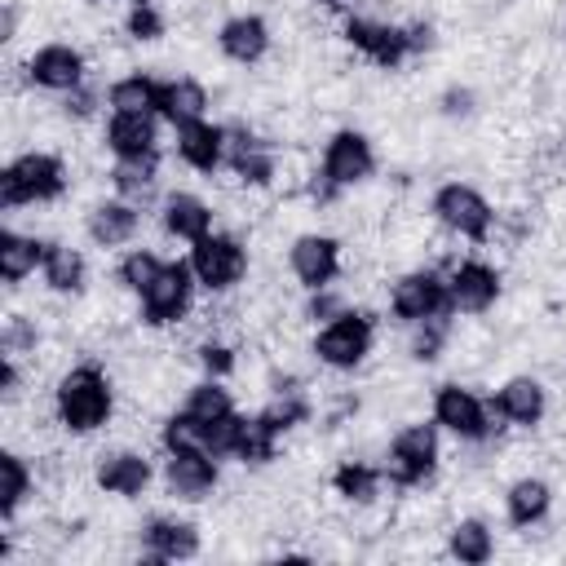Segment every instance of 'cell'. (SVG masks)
I'll list each match as a JSON object with an SVG mask.
<instances>
[{"label":"cell","instance_id":"obj_1","mask_svg":"<svg viewBox=\"0 0 566 566\" xmlns=\"http://www.w3.org/2000/svg\"><path fill=\"white\" fill-rule=\"evenodd\" d=\"M53 407H57V424L66 433H97L115 411V389L102 367L80 363L57 380Z\"/></svg>","mask_w":566,"mask_h":566},{"label":"cell","instance_id":"obj_2","mask_svg":"<svg viewBox=\"0 0 566 566\" xmlns=\"http://www.w3.org/2000/svg\"><path fill=\"white\" fill-rule=\"evenodd\" d=\"M66 190V164L49 150H27L0 172V203L27 208V203H53Z\"/></svg>","mask_w":566,"mask_h":566},{"label":"cell","instance_id":"obj_3","mask_svg":"<svg viewBox=\"0 0 566 566\" xmlns=\"http://www.w3.org/2000/svg\"><path fill=\"white\" fill-rule=\"evenodd\" d=\"M376 172V150L371 142L358 133V128H340L327 137L323 146V168H318V181H314V195L318 199H332L349 186H363L367 177Z\"/></svg>","mask_w":566,"mask_h":566},{"label":"cell","instance_id":"obj_4","mask_svg":"<svg viewBox=\"0 0 566 566\" xmlns=\"http://www.w3.org/2000/svg\"><path fill=\"white\" fill-rule=\"evenodd\" d=\"M438 469V424H402L389 438V460H385V478L398 491L424 486Z\"/></svg>","mask_w":566,"mask_h":566},{"label":"cell","instance_id":"obj_5","mask_svg":"<svg viewBox=\"0 0 566 566\" xmlns=\"http://www.w3.org/2000/svg\"><path fill=\"white\" fill-rule=\"evenodd\" d=\"M371 340H376L371 314L345 310V314H336V318H327V323L318 327L314 354H318V363H327V367H336V371H354V367L371 354Z\"/></svg>","mask_w":566,"mask_h":566},{"label":"cell","instance_id":"obj_6","mask_svg":"<svg viewBox=\"0 0 566 566\" xmlns=\"http://www.w3.org/2000/svg\"><path fill=\"white\" fill-rule=\"evenodd\" d=\"M429 212H433L451 234L473 239V243H482V239L491 234V221H495L491 199H486L478 186H469V181H447V186H438Z\"/></svg>","mask_w":566,"mask_h":566},{"label":"cell","instance_id":"obj_7","mask_svg":"<svg viewBox=\"0 0 566 566\" xmlns=\"http://www.w3.org/2000/svg\"><path fill=\"white\" fill-rule=\"evenodd\" d=\"M190 270L199 279V287L208 292H230L243 274H248V248L234 234H203L190 248Z\"/></svg>","mask_w":566,"mask_h":566},{"label":"cell","instance_id":"obj_8","mask_svg":"<svg viewBox=\"0 0 566 566\" xmlns=\"http://www.w3.org/2000/svg\"><path fill=\"white\" fill-rule=\"evenodd\" d=\"M389 310L402 323H420V318H447L451 314V292L447 279L438 270H407L402 279H394L389 287Z\"/></svg>","mask_w":566,"mask_h":566},{"label":"cell","instance_id":"obj_9","mask_svg":"<svg viewBox=\"0 0 566 566\" xmlns=\"http://www.w3.org/2000/svg\"><path fill=\"white\" fill-rule=\"evenodd\" d=\"M195 287H199V279H195L190 261H164L159 279H155V283H150V287L137 296V301H142V323L164 327V323L186 318Z\"/></svg>","mask_w":566,"mask_h":566},{"label":"cell","instance_id":"obj_10","mask_svg":"<svg viewBox=\"0 0 566 566\" xmlns=\"http://www.w3.org/2000/svg\"><path fill=\"white\" fill-rule=\"evenodd\" d=\"M433 424L447 429V433H455V438H464V442H482L495 429L486 402L473 389L455 385V380H447V385L433 389Z\"/></svg>","mask_w":566,"mask_h":566},{"label":"cell","instance_id":"obj_11","mask_svg":"<svg viewBox=\"0 0 566 566\" xmlns=\"http://www.w3.org/2000/svg\"><path fill=\"white\" fill-rule=\"evenodd\" d=\"M345 40L367 62H376L380 71H394L416 53L411 49V27H389V22H371V18H349L345 22Z\"/></svg>","mask_w":566,"mask_h":566},{"label":"cell","instance_id":"obj_12","mask_svg":"<svg viewBox=\"0 0 566 566\" xmlns=\"http://www.w3.org/2000/svg\"><path fill=\"white\" fill-rule=\"evenodd\" d=\"M27 80H31L35 88H49V93H75V88L84 84V53H80L75 44L53 40V44H44V49L31 53Z\"/></svg>","mask_w":566,"mask_h":566},{"label":"cell","instance_id":"obj_13","mask_svg":"<svg viewBox=\"0 0 566 566\" xmlns=\"http://www.w3.org/2000/svg\"><path fill=\"white\" fill-rule=\"evenodd\" d=\"M287 265L301 287H327L340 274V243L332 234H296L287 248Z\"/></svg>","mask_w":566,"mask_h":566},{"label":"cell","instance_id":"obj_14","mask_svg":"<svg viewBox=\"0 0 566 566\" xmlns=\"http://www.w3.org/2000/svg\"><path fill=\"white\" fill-rule=\"evenodd\" d=\"M217 455L208 447H181V451H168L164 460V482L177 500H203L212 486H217Z\"/></svg>","mask_w":566,"mask_h":566},{"label":"cell","instance_id":"obj_15","mask_svg":"<svg viewBox=\"0 0 566 566\" xmlns=\"http://www.w3.org/2000/svg\"><path fill=\"white\" fill-rule=\"evenodd\" d=\"M447 292L455 314H486L500 301V270L486 261H460L447 279Z\"/></svg>","mask_w":566,"mask_h":566},{"label":"cell","instance_id":"obj_16","mask_svg":"<svg viewBox=\"0 0 566 566\" xmlns=\"http://www.w3.org/2000/svg\"><path fill=\"white\" fill-rule=\"evenodd\" d=\"M226 164L239 181L248 186H270L274 172H279V159H274V146L248 128H226Z\"/></svg>","mask_w":566,"mask_h":566},{"label":"cell","instance_id":"obj_17","mask_svg":"<svg viewBox=\"0 0 566 566\" xmlns=\"http://www.w3.org/2000/svg\"><path fill=\"white\" fill-rule=\"evenodd\" d=\"M491 407H495L500 420H509V424H517V429H535V424L544 420V411H548V394H544V385H539L535 376H509V380L495 389Z\"/></svg>","mask_w":566,"mask_h":566},{"label":"cell","instance_id":"obj_18","mask_svg":"<svg viewBox=\"0 0 566 566\" xmlns=\"http://www.w3.org/2000/svg\"><path fill=\"white\" fill-rule=\"evenodd\" d=\"M217 49L230 62L252 66V62H261L270 53V22L261 13H234V18H226L221 31H217Z\"/></svg>","mask_w":566,"mask_h":566},{"label":"cell","instance_id":"obj_19","mask_svg":"<svg viewBox=\"0 0 566 566\" xmlns=\"http://www.w3.org/2000/svg\"><path fill=\"white\" fill-rule=\"evenodd\" d=\"M97 486L106 491V495H124V500H133V495H142L146 486H150V478H155V469H150V460L142 455V451H106L102 460H97Z\"/></svg>","mask_w":566,"mask_h":566},{"label":"cell","instance_id":"obj_20","mask_svg":"<svg viewBox=\"0 0 566 566\" xmlns=\"http://www.w3.org/2000/svg\"><path fill=\"white\" fill-rule=\"evenodd\" d=\"M177 155L195 172H217L226 164V128L221 124H208V119L181 124L177 128Z\"/></svg>","mask_w":566,"mask_h":566},{"label":"cell","instance_id":"obj_21","mask_svg":"<svg viewBox=\"0 0 566 566\" xmlns=\"http://www.w3.org/2000/svg\"><path fill=\"white\" fill-rule=\"evenodd\" d=\"M142 544L155 562H186L199 553V526L181 517H155L142 526Z\"/></svg>","mask_w":566,"mask_h":566},{"label":"cell","instance_id":"obj_22","mask_svg":"<svg viewBox=\"0 0 566 566\" xmlns=\"http://www.w3.org/2000/svg\"><path fill=\"white\" fill-rule=\"evenodd\" d=\"M106 150L115 159H142L159 150L155 115H111L106 119Z\"/></svg>","mask_w":566,"mask_h":566},{"label":"cell","instance_id":"obj_23","mask_svg":"<svg viewBox=\"0 0 566 566\" xmlns=\"http://www.w3.org/2000/svg\"><path fill=\"white\" fill-rule=\"evenodd\" d=\"M159 115H164L172 128L203 119V115H208V88H203L195 75L159 80Z\"/></svg>","mask_w":566,"mask_h":566},{"label":"cell","instance_id":"obj_24","mask_svg":"<svg viewBox=\"0 0 566 566\" xmlns=\"http://www.w3.org/2000/svg\"><path fill=\"white\" fill-rule=\"evenodd\" d=\"M142 226V212L133 199H106L88 212V239L97 248H124Z\"/></svg>","mask_w":566,"mask_h":566},{"label":"cell","instance_id":"obj_25","mask_svg":"<svg viewBox=\"0 0 566 566\" xmlns=\"http://www.w3.org/2000/svg\"><path fill=\"white\" fill-rule=\"evenodd\" d=\"M164 230L172 239H186V243H199L203 234H212V208L199 199V195H168L164 199Z\"/></svg>","mask_w":566,"mask_h":566},{"label":"cell","instance_id":"obj_26","mask_svg":"<svg viewBox=\"0 0 566 566\" xmlns=\"http://www.w3.org/2000/svg\"><path fill=\"white\" fill-rule=\"evenodd\" d=\"M548 509H553V486H548L544 478H517V482L509 486V495H504V513H509V522L522 526V531L539 526V522L548 517Z\"/></svg>","mask_w":566,"mask_h":566},{"label":"cell","instance_id":"obj_27","mask_svg":"<svg viewBox=\"0 0 566 566\" xmlns=\"http://www.w3.org/2000/svg\"><path fill=\"white\" fill-rule=\"evenodd\" d=\"M106 102H111V115H159V80L142 71L119 75L111 80Z\"/></svg>","mask_w":566,"mask_h":566},{"label":"cell","instance_id":"obj_28","mask_svg":"<svg viewBox=\"0 0 566 566\" xmlns=\"http://www.w3.org/2000/svg\"><path fill=\"white\" fill-rule=\"evenodd\" d=\"M447 553L460 562V566H482L495 557V535L482 517H460L447 535Z\"/></svg>","mask_w":566,"mask_h":566},{"label":"cell","instance_id":"obj_29","mask_svg":"<svg viewBox=\"0 0 566 566\" xmlns=\"http://www.w3.org/2000/svg\"><path fill=\"white\" fill-rule=\"evenodd\" d=\"M44 252H49V243H40L31 234H18V230H4L0 234V279L22 283L35 265H44Z\"/></svg>","mask_w":566,"mask_h":566},{"label":"cell","instance_id":"obj_30","mask_svg":"<svg viewBox=\"0 0 566 566\" xmlns=\"http://www.w3.org/2000/svg\"><path fill=\"white\" fill-rule=\"evenodd\" d=\"M385 482H389L385 469H376V464H367V460H345V464L332 473L336 495L349 500V504H371V500L380 495Z\"/></svg>","mask_w":566,"mask_h":566},{"label":"cell","instance_id":"obj_31","mask_svg":"<svg viewBox=\"0 0 566 566\" xmlns=\"http://www.w3.org/2000/svg\"><path fill=\"white\" fill-rule=\"evenodd\" d=\"M279 429L265 420V411L256 416H243V429H239V447H234V460L243 464H270L279 455Z\"/></svg>","mask_w":566,"mask_h":566},{"label":"cell","instance_id":"obj_32","mask_svg":"<svg viewBox=\"0 0 566 566\" xmlns=\"http://www.w3.org/2000/svg\"><path fill=\"white\" fill-rule=\"evenodd\" d=\"M40 270H44V283H49L53 292H80V287H84V274H88L80 248H71V243H49Z\"/></svg>","mask_w":566,"mask_h":566},{"label":"cell","instance_id":"obj_33","mask_svg":"<svg viewBox=\"0 0 566 566\" xmlns=\"http://www.w3.org/2000/svg\"><path fill=\"white\" fill-rule=\"evenodd\" d=\"M155 172H159V155H142V159H115L111 181H115L119 199L142 203V199L155 190Z\"/></svg>","mask_w":566,"mask_h":566},{"label":"cell","instance_id":"obj_34","mask_svg":"<svg viewBox=\"0 0 566 566\" xmlns=\"http://www.w3.org/2000/svg\"><path fill=\"white\" fill-rule=\"evenodd\" d=\"M181 411H190L199 424H212V420H221V416H230V411H234V398H230V389H226L217 376H208V380L190 385V394H186V407H181Z\"/></svg>","mask_w":566,"mask_h":566},{"label":"cell","instance_id":"obj_35","mask_svg":"<svg viewBox=\"0 0 566 566\" xmlns=\"http://www.w3.org/2000/svg\"><path fill=\"white\" fill-rule=\"evenodd\" d=\"M27 495H31V469L18 451H4L0 455V513L13 517Z\"/></svg>","mask_w":566,"mask_h":566},{"label":"cell","instance_id":"obj_36","mask_svg":"<svg viewBox=\"0 0 566 566\" xmlns=\"http://www.w3.org/2000/svg\"><path fill=\"white\" fill-rule=\"evenodd\" d=\"M159 270H164V256L159 252H150V248H133L124 261H119V283L128 287V292H146L155 279H159Z\"/></svg>","mask_w":566,"mask_h":566},{"label":"cell","instance_id":"obj_37","mask_svg":"<svg viewBox=\"0 0 566 566\" xmlns=\"http://www.w3.org/2000/svg\"><path fill=\"white\" fill-rule=\"evenodd\" d=\"M447 345V318H420L411 323V358L420 363H433Z\"/></svg>","mask_w":566,"mask_h":566},{"label":"cell","instance_id":"obj_38","mask_svg":"<svg viewBox=\"0 0 566 566\" xmlns=\"http://www.w3.org/2000/svg\"><path fill=\"white\" fill-rule=\"evenodd\" d=\"M203 429L208 424H199L190 411H177V416H168L164 420V451H181V447H203Z\"/></svg>","mask_w":566,"mask_h":566},{"label":"cell","instance_id":"obj_39","mask_svg":"<svg viewBox=\"0 0 566 566\" xmlns=\"http://www.w3.org/2000/svg\"><path fill=\"white\" fill-rule=\"evenodd\" d=\"M124 27H128V35H133V40L150 44V40H159V35H164V13H159L150 0H146V4H133Z\"/></svg>","mask_w":566,"mask_h":566},{"label":"cell","instance_id":"obj_40","mask_svg":"<svg viewBox=\"0 0 566 566\" xmlns=\"http://www.w3.org/2000/svg\"><path fill=\"white\" fill-rule=\"evenodd\" d=\"M345 310H349V305H345V296H340V292H332V283H327V287H314V292H310L305 318H314V323L323 318V323H327V318H336V314H345Z\"/></svg>","mask_w":566,"mask_h":566},{"label":"cell","instance_id":"obj_41","mask_svg":"<svg viewBox=\"0 0 566 566\" xmlns=\"http://www.w3.org/2000/svg\"><path fill=\"white\" fill-rule=\"evenodd\" d=\"M199 367L208 371V376H230L234 371V349L230 345H221V340H203L199 345Z\"/></svg>","mask_w":566,"mask_h":566},{"label":"cell","instance_id":"obj_42","mask_svg":"<svg viewBox=\"0 0 566 566\" xmlns=\"http://www.w3.org/2000/svg\"><path fill=\"white\" fill-rule=\"evenodd\" d=\"M442 111H447V115H469V111H473V93H469V88H451V93L442 97Z\"/></svg>","mask_w":566,"mask_h":566},{"label":"cell","instance_id":"obj_43","mask_svg":"<svg viewBox=\"0 0 566 566\" xmlns=\"http://www.w3.org/2000/svg\"><path fill=\"white\" fill-rule=\"evenodd\" d=\"M93 102H97V93H93V88H84V84H80L75 93H66V111H71V115H88V111H93Z\"/></svg>","mask_w":566,"mask_h":566},{"label":"cell","instance_id":"obj_44","mask_svg":"<svg viewBox=\"0 0 566 566\" xmlns=\"http://www.w3.org/2000/svg\"><path fill=\"white\" fill-rule=\"evenodd\" d=\"M318 4H327V9H340V4H345V0H318Z\"/></svg>","mask_w":566,"mask_h":566},{"label":"cell","instance_id":"obj_45","mask_svg":"<svg viewBox=\"0 0 566 566\" xmlns=\"http://www.w3.org/2000/svg\"><path fill=\"white\" fill-rule=\"evenodd\" d=\"M133 4H146V0H133Z\"/></svg>","mask_w":566,"mask_h":566}]
</instances>
